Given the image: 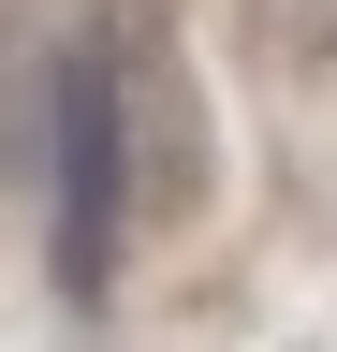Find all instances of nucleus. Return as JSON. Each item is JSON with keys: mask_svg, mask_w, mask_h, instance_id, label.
Segmentation results:
<instances>
[{"mask_svg": "<svg viewBox=\"0 0 337 352\" xmlns=\"http://www.w3.org/2000/svg\"><path fill=\"white\" fill-rule=\"evenodd\" d=\"M45 162H59V220H45V264H59V294L89 308L117 279V235H132V191H147V162H132V74H117V30H89L59 59L45 88Z\"/></svg>", "mask_w": 337, "mask_h": 352, "instance_id": "obj_1", "label": "nucleus"}, {"mask_svg": "<svg viewBox=\"0 0 337 352\" xmlns=\"http://www.w3.org/2000/svg\"><path fill=\"white\" fill-rule=\"evenodd\" d=\"M103 30H117L132 132H147V220H191V206H205V132H191V88H176V59H161V30H147V15H103Z\"/></svg>", "mask_w": 337, "mask_h": 352, "instance_id": "obj_2", "label": "nucleus"}]
</instances>
